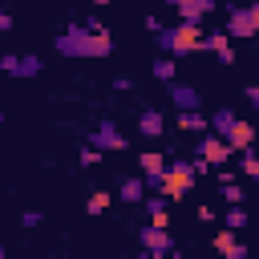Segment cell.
<instances>
[{"instance_id":"6da1fadb","label":"cell","mask_w":259,"mask_h":259,"mask_svg":"<svg viewBox=\"0 0 259 259\" xmlns=\"http://www.w3.org/2000/svg\"><path fill=\"white\" fill-rule=\"evenodd\" d=\"M154 40H158V49L162 53H174V57H186V53H198V45H202V32H198V24H178V28H158L154 32Z\"/></svg>"},{"instance_id":"7a4b0ae2","label":"cell","mask_w":259,"mask_h":259,"mask_svg":"<svg viewBox=\"0 0 259 259\" xmlns=\"http://www.w3.org/2000/svg\"><path fill=\"white\" fill-rule=\"evenodd\" d=\"M53 45H57L61 57H93V45H97V40H93V32H89L85 24H65V32H61Z\"/></svg>"},{"instance_id":"3957f363","label":"cell","mask_w":259,"mask_h":259,"mask_svg":"<svg viewBox=\"0 0 259 259\" xmlns=\"http://www.w3.org/2000/svg\"><path fill=\"white\" fill-rule=\"evenodd\" d=\"M194 166L190 162H170V170H166V178H162V198H186L190 194V186H194Z\"/></svg>"},{"instance_id":"277c9868","label":"cell","mask_w":259,"mask_h":259,"mask_svg":"<svg viewBox=\"0 0 259 259\" xmlns=\"http://www.w3.org/2000/svg\"><path fill=\"white\" fill-rule=\"evenodd\" d=\"M138 239H142V251H150V255H158V259H170V255H174V239H170V231L158 227V223H146V227L138 231Z\"/></svg>"},{"instance_id":"5b68a950","label":"cell","mask_w":259,"mask_h":259,"mask_svg":"<svg viewBox=\"0 0 259 259\" xmlns=\"http://www.w3.org/2000/svg\"><path fill=\"white\" fill-rule=\"evenodd\" d=\"M198 158H202L206 166H219V162H231L235 150H231L219 134H202V138H198Z\"/></svg>"},{"instance_id":"8992f818","label":"cell","mask_w":259,"mask_h":259,"mask_svg":"<svg viewBox=\"0 0 259 259\" xmlns=\"http://www.w3.org/2000/svg\"><path fill=\"white\" fill-rule=\"evenodd\" d=\"M89 146L101 150V154H105V150H125V134H121L113 121H97V130L89 134Z\"/></svg>"},{"instance_id":"52a82bcc","label":"cell","mask_w":259,"mask_h":259,"mask_svg":"<svg viewBox=\"0 0 259 259\" xmlns=\"http://www.w3.org/2000/svg\"><path fill=\"white\" fill-rule=\"evenodd\" d=\"M138 162H142V174H146V178H142V182H146V190H162V178H166L170 162H162V154H158V150H146Z\"/></svg>"},{"instance_id":"ba28073f","label":"cell","mask_w":259,"mask_h":259,"mask_svg":"<svg viewBox=\"0 0 259 259\" xmlns=\"http://www.w3.org/2000/svg\"><path fill=\"white\" fill-rule=\"evenodd\" d=\"M223 32H227V36H243V40L255 36V20H251V12L227 4V28H223Z\"/></svg>"},{"instance_id":"9c48e42d","label":"cell","mask_w":259,"mask_h":259,"mask_svg":"<svg viewBox=\"0 0 259 259\" xmlns=\"http://www.w3.org/2000/svg\"><path fill=\"white\" fill-rule=\"evenodd\" d=\"M198 53H214L223 65H235V49H231L227 32H206V36H202V45H198Z\"/></svg>"},{"instance_id":"30bf717a","label":"cell","mask_w":259,"mask_h":259,"mask_svg":"<svg viewBox=\"0 0 259 259\" xmlns=\"http://www.w3.org/2000/svg\"><path fill=\"white\" fill-rule=\"evenodd\" d=\"M170 101L178 105V113H190V109H198V105H202V93H198L194 85H182V81H170Z\"/></svg>"},{"instance_id":"8fae6325","label":"cell","mask_w":259,"mask_h":259,"mask_svg":"<svg viewBox=\"0 0 259 259\" xmlns=\"http://www.w3.org/2000/svg\"><path fill=\"white\" fill-rule=\"evenodd\" d=\"M170 4L178 8V16H182L186 24H198L206 12H214V4H219V0H170Z\"/></svg>"},{"instance_id":"7c38bea8","label":"cell","mask_w":259,"mask_h":259,"mask_svg":"<svg viewBox=\"0 0 259 259\" xmlns=\"http://www.w3.org/2000/svg\"><path fill=\"white\" fill-rule=\"evenodd\" d=\"M162 130H166V113L154 109V105H146V109L138 113V134H146V138H162Z\"/></svg>"},{"instance_id":"4fadbf2b","label":"cell","mask_w":259,"mask_h":259,"mask_svg":"<svg viewBox=\"0 0 259 259\" xmlns=\"http://www.w3.org/2000/svg\"><path fill=\"white\" fill-rule=\"evenodd\" d=\"M214 251H219L223 259H247V247H243V243L235 239V231H227V227L214 235Z\"/></svg>"},{"instance_id":"5bb4252c","label":"cell","mask_w":259,"mask_h":259,"mask_svg":"<svg viewBox=\"0 0 259 259\" xmlns=\"http://www.w3.org/2000/svg\"><path fill=\"white\" fill-rule=\"evenodd\" d=\"M227 146H231L235 154L251 150V146H255V125H247V121H235V130L227 134Z\"/></svg>"},{"instance_id":"9a60e30c","label":"cell","mask_w":259,"mask_h":259,"mask_svg":"<svg viewBox=\"0 0 259 259\" xmlns=\"http://www.w3.org/2000/svg\"><path fill=\"white\" fill-rule=\"evenodd\" d=\"M235 121H239V117H235V109H231V105H219V109L210 113V134H219V138L227 142V134L235 130Z\"/></svg>"},{"instance_id":"2e32d148","label":"cell","mask_w":259,"mask_h":259,"mask_svg":"<svg viewBox=\"0 0 259 259\" xmlns=\"http://www.w3.org/2000/svg\"><path fill=\"white\" fill-rule=\"evenodd\" d=\"M178 130H190V134H210V117H202L198 109H190V113H178Z\"/></svg>"},{"instance_id":"e0dca14e","label":"cell","mask_w":259,"mask_h":259,"mask_svg":"<svg viewBox=\"0 0 259 259\" xmlns=\"http://www.w3.org/2000/svg\"><path fill=\"white\" fill-rule=\"evenodd\" d=\"M117 198H125V202H146V182H142V178H121Z\"/></svg>"},{"instance_id":"ac0fdd59","label":"cell","mask_w":259,"mask_h":259,"mask_svg":"<svg viewBox=\"0 0 259 259\" xmlns=\"http://www.w3.org/2000/svg\"><path fill=\"white\" fill-rule=\"evenodd\" d=\"M146 214H150V223L170 227V214H166V198H162V194H150V198H146Z\"/></svg>"},{"instance_id":"d6986e66","label":"cell","mask_w":259,"mask_h":259,"mask_svg":"<svg viewBox=\"0 0 259 259\" xmlns=\"http://www.w3.org/2000/svg\"><path fill=\"white\" fill-rule=\"evenodd\" d=\"M174 69H178V65H174V61H170V57H158V61H154V65H150V73H154V77H158V81H166V85H170V81H174Z\"/></svg>"},{"instance_id":"ffe728a7","label":"cell","mask_w":259,"mask_h":259,"mask_svg":"<svg viewBox=\"0 0 259 259\" xmlns=\"http://www.w3.org/2000/svg\"><path fill=\"white\" fill-rule=\"evenodd\" d=\"M36 73H40V57H20L12 69V77H36Z\"/></svg>"},{"instance_id":"44dd1931","label":"cell","mask_w":259,"mask_h":259,"mask_svg":"<svg viewBox=\"0 0 259 259\" xmlns=\"http://www.w3.org/2000/svg\"><path fill=\"white\" fill-rule=\"evenodd\" d=\"M239 170H243L247 178H255V182H259V154H255V150H243V162H239Z\"/></svg>"},{"instance_id":"7402d4cb","label":"cell","mask_w":259,"mask_h":259,"mask_svg":"<svg viewBox=\"0 0 259 259\" xmlns=\"http://www.w3.org/2000/svg\"><path fill=\"white\" fill-rule=\"evenodd\" d=\"M105 206H109V194H105V190H93V194H89V202H85V210H89V214H101Z\"/></svg>"},{"instance_id":"603a6c76","label":"cell","mask_w":259,"mask_h":259,"mask_svg":"<svg viewBox=\"0 0 259 259\" xmlns=\"http://www.w3.org/2000/svg\"><path fill=\"white\" fill-rule=\"evenodd\" d=\"M219 194H223V198H227L231 206H243V198H247V194H243V190H239L235 182H227V186H219Z\"/></svg>"},{"instance_id":"cb8c5ba5","label":"cell","mask_w":259,"mask_h":259,"mask_svg":"<svg viewBox=\"0 0 259 259\" xmlns=\"http://www.w3.org/2000/svg\"><path fill=\"white\" fill-rule=\"evenodd\" d=\"M239 227H247V210L243 206H231L227 210V231H239Z\"/></svg>"},{"instance_id":"d4e9b609","label":"cell","mask_w":259,"mask_h":259,"mask_svg":"<svg viewBox=\"0 0 259 259\" xmlns=\"http://www.w3.org/2000/svg\"><path fill=\"white\" fill-rule=\"evenodd\" d=\"M77 162H81V166H97V162H101V150H93V146H85Z\"/></svg>"},{"instance_id":"484cf974","label":"cell","mask_w":259,"mask_h":259,"mask_svg":"<svg viewBox=\"0 0 259 259\" xmlns=\"http://www.w3.org/2000/svg\"><path fill=\"white\" fill-rule=\"evenodd\" d=\"M16 61H20V57H16V53H4V57H0V69H4V73H8V77H12V69H16Z\"/></svg>"},{"instance_id":"4316f807","label":"cell","mask_w":259,"mask_h":259,"mask_svg":"<svg viewBox=\"0 0 259 259\" xmlns=\"http://www.w3.org/2000/svg\"><path fill=\"white\" fill-rule=\"evenodd\" d=\"M40 219H45V214H40V210H24V214H20V223H24V227H36V223H40Z\"/></svg>"},{"instance_id":"83f0119b","label":"cell","mask_w":259,"mask_h":259,"mask_svg":"<svg viewBox=\"0 0 259 259\" xmlns=\"http://www.w3.org/2000/svg\"><path fill=\"white\" fill-rule=\"evenodd\" d=\"M113 89H117V93H125V89H134V81H130V77H117V81H113Z\"/></svg>"},{"instance_id":"f1b7e54d","label":"cell","mask_w":259,"mask_h":259,"mask_svg":"<svg viewBox=\"0 0 259 259\" xmlns=\"http://www.w3.org/2000/svg\"><path fill=\"white\" fill-rule=\"evenodd\" d=\"M247 101H251V105L259 109V85H251V89H247Z\"/></svg>"},{"instance_id":"f546056e","label":"cell","mask_w":259,"mask_h":259,"mask_svg":"<svg viewBox=\"0 0 259 259\" xmlns=\"http://www.w3.org/2000/svg\"><path fill=\"white\" fill-rule=\"evenodd\" d=\"M247 12H251V20H255V32H259V0H255V4H247Z\"/></svg>"},{"instance_id":"4dcf8cb0","label":"cell","mask_w":259,"mask_h":259,"mask_svg":"<svg viewBox=\"0 0 259 259\" xmlns=\"http://www.w3.org/2000/svg\"><path fill=\"white\" fill-rule=\"evenodd\" d=\"M8 28H12V16H8V12H0V32H8Z\"/></svg>"},{"instance_id":"1f68e13d","label":"cell","mask_w":259,"mask_h":259,"mask_svg":"<svg viewBox=\"0 0 259 259\" xmlns=\"http://www.w3.org/2000/svg\"><path fill=\"white\" fill-rule=\"evenodd\" d=\"M130 259H158V255H150V251H138V255H130Z\"/></svg>"},{"instance_id":"d6a6232c","label":"cell","mask_w":259,"mask_h":259,"mask_svg":"<svg viewBox=\"0 0 259 259\" xmlns=\"http://www.w3.org/2000/svg\"><path fill=\"white\" fill-rule=\"evenodd\" d=\"M93 4H109V0H93Z\"/></svg>"},{"instance_id":"836d02e7","label":"cell","mask_w":259,"mask_h":259,"mask_svg":"<svg viewBox=\"0 0 259 259\" xmlns=\"http://www.w3.org/2000/svg\"><path fill=\"white\" fill-rule=\"evenodd\" d=\"M0 121H4V109H0Z\"/></svg>"},{"instance_id":"e575fe53","label":"cell","mask_w":259,"mask_h":259,"mask_svg":"<svg viewBox=\"0 0 259 259\" xmlns=\"http://www.w3.org/2000/svg\"><path fill=\"white\" fill-rule=\"evenodd\" d=\"M0 259H4V247H0Z\"/></svg>"},{"instance_id":"d590c367","label":"cell","mask_w":259,"mask_h":259,"mask_svg":"<svg viewBox=\"0 0 259 259\" xmlns=\"http://www.w3.org/2000/svg\"><path fill=\"white\" fill-rule=\"evenodd\" d=\"M0 57H4V53H0Z\"/></svg>"},{"instance_id":"8d00e7d4","label":"cell","mask_w":259,"mask_h":259,"mask_svg":"<svg viewBox=\"0 0 259 259\" xmlns=\"http://www.w3.org/2000/svg\"><path fill=\"white\" fill-rule=\"evenodd\" d=\"M170 259H174V255H170Z\"/></svg>"},{"instance_id":"74e56055","label":"cell","mask_w":259,"mask_h":259,"mask_svg":"<svg viewBox=\"0 0 259 259\" xmlns=\"http://www.w3.org/2000/svg\"><path fill=\"white\" fill-rule=\"evenodd\" d=\"M219 259H223V255H219Z\"/></svg>"},{"instance_id":"f35d334b","label":"cell","mask_w":259,"mask_h":259,"mask_svg":"<svg viewBox=\"0 0 259 259\" xmlns=\"http://www.w3.org/2000/svg\"><path fill=\"white\" fill-rule=\"evenodd\" d=\"M255 154H259V150H255Z\"/></svg>"}]
</instances>
